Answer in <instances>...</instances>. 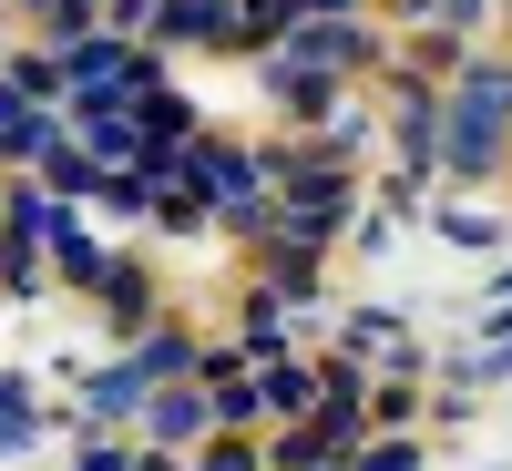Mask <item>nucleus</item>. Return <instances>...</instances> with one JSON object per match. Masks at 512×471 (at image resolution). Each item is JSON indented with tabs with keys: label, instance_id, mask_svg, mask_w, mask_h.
<instances>
[{
	"label": "nucleus",
	"instance_id": "obj_1",
	"mask_svg": "<svg viewBox=\"0 0 512 471\" xmlns=\"http://www.w3.org/2000/svg\"><path fill=\"white\" fill-rule=\"evenodd\" d=\"M502 154H512V72L472 62L461 93H451V113H441V164L451 175H492Z\"/></svg>",
	"mask_w": 512,
	"mask_h": 471
},
{
	"label": "nucleus",
	"instance_id": "obj_2",
	"mask_svg": "<svg viewBox=\"0 0 512 471\" xmlns=\"http://www.w3.org/2000/svg\"><path fill=\"white\" fill-rule=\"evenodd\" d=\"M154 62L134 52V41H113V31H82V41H62V82H72V113L82 103H113V93H134Z\"/></svg>",
	"mask_w": 512,
	"mask_h": 471
},
{
	"label": "nucleus",
	"instance_id": "obj_3",
	"mask_svg": "<svg viewBox=\"0 0 512 471\" xmlns=\"http://www.w3.org/2000/svg\"><path fill=\"white\" fill-rule=\"evenodd\" d=\"M205 410H216V390H175V379H164V400H144V431H154V451H185V441H205Z\"/></svg>",
	"mask_w": 512,
	"mask_h": 471
},
{
	"label": "nucleus",
	"instance_id": "obj_4",
	"mask_svg": "<svg viewBox=\"0 0 512 471\" xmlns=\"http://www.w3.org/2000/svg\"><path fill=\"white\" fill-rule=\"evenodd\" d=\"M103 267H113V256H103L93 236H82L72 195H62V205H52V277H72V287H103Z\"/></svg>",
	"mask_w": 512,
	"mask_h": 471
},
{
	"label": "nucleus",
	"instance_id": "obj_5",
	"mask_svg": "<svg viewBox=\"0 0 512 471\" xmlns=\"http://www.w3.org/2000/svg\"><path fill=\"white\" fill-rule=\"evenodd\" d=\"M349 359H359V369H400V379L420 369L410 328H400V318H379V308H369V318H349Z\"/></svg>",
	"mask_w": 512,
	"mask_h": 471
},
{
	"label": "nucleus",
	"instance_id": "obj_6",
	"mask_svg": "<svg viewBox=\"0 0 512 471\" xmlns=\"http://www.w3.org/2000/svg\"><path fill=\"white\" fill-rule=\"evenodd\" d=\"M441 113H451V103H431L420 82H390V134H400L410 154H441Z\"/></svg>",
	"mask_w": 512,
	"mask_h": 471
},
{
	"label": "nucleus",
	"instance_id": "obj_7",
	"mask_svg": "<svg viewBox=\"0 0 512 471\" xmlns=\"http://www.w3.org/2000/svg\"><path fill=\"white\" fill-rule=\"evenodd\" d=\"M154 400V379L134 369V359H123V369H103V379H82V410H93V420H134Z\"/></svg>",
	"mask_w": 512,
	"mask_h": 471
},
{
	"label": "nucleus",
	"instance_id": "obj_8",
	"mask_svg": "<svg viewBox=\"0 0 512 471\" xmlns=\"http://www.w3.org/2000/svg\"><path fill=\"white\" fill-rule=\"evenodd\" d=\"M134 369H144L154 390H164V379H185V369H205V349H195L185 328H144V338H134Z\"/></svg>",
	"mask_w": 512,
	"mask_h": 471
},
{
	"label": "nucleus",
	"instance_id": "obj_9",
	"mask_svg": "<svg viewBox=\"0 0 512 471\" xmlns=\"http://www.w3.org/2000/svg\"><path fill=\"white\" fill-rule=\"evenodd\" d=\"M216 11H226V0H164L154 31H164V41H226V31H216Z\"/></svg>",
	"mask_w": 512,
	"mask_h": 471
},
{
	"label": "nucleus",
	"instance_id": "obj_10",
	"mask_svg": "<svg viewBox=\"0 0 512 471\" xmlns=\"http://www.w3.org/2000/svg\"><path fill=\"white\" fill-rule=\"evenodd\" d=\"M103 308H113V328H144V267H134V256L103 267Z\"/></svg>",
	"mask_w": 512,
	"mask_h": 471
},
{
	"label": "nucleus",
	"instance_id": "obj_11",
	"mask_svg": "<svg viewBox=\"0 0 512 471\" xmlns=\"http://www.w3.org/2000/svg\"><path fill=\"white\" fill-rule=\"evenodd\" d=\"M52 144H62V134H52V113H41V103L21 93V103H11V164H41Z\"/></svg>",
	"mask_w": 512,
	"mask_h": 471
},
{
	"label": "nucleus",
	"instance_id": "obj_12",
	"mask_svg": "<svg viewBox=\"0 0 512 471\" xmlns=\"http://www.w3.org/2000/svg\"><path fill=\"white\" fill-rule=\"evenodd\" d=\"M267 410H308V420H318V369H287V359H277V369H267Z\"/></svg>",
	"mask_w": 512,
	"mask_h": 471
},
{
	"label": "nucleus",
	"instance_id": "obj_13",
	"mask_svg": "<svg viewBox=\"0 0 512 471\" xmlns=\"http://www.w3.org/2000/svg\"><path fill=\"white\" fill-rule=\"evenodd\" d=\"M441 236H451V246H492L502 216H492V205H441Z\"/></svg>",
	"mask_w": 512,
	"mask_h": 471
},
{
	"label": "nucleus",
	"instance_id": "obj_14",
	"mask_svg": "<svg viewBox=\"0 0 512 471\" xmlns=\"http://www.w3.org/2000/svg\"><path fill=\"white\" fill-rule=\"evenodd\" d=\"M0 441H11V451H31V441H41V410H31V379H11V431H0Z\"/></svg>",
	"mask_w": 512,
	"mask_h": 471
},
{
	"label": "nucleus",
	"instance_id": "obj_15",
	"mask_svg": "<svg viewBox=\"0 0 512 471\" xmlns=\"http://www.w3.org/2000/svg\"><path fill=\"white\" fill-rule=\"evenodd\" d=\"M52 82H62V62H41V52H21V62H11V93H31V103L52 93Z\"/></svg>",
	"mask_w": 512,
	"mask_h": 471
},
{
	"label": "nucleus",
	"instance_id": "obj_16",
	"mask_svg": "<svg viewBox=\"0 0 512 471\" xmlns=\"http://www.w3.org/2000/svg\"><path fill=\"white\" fill-rule=\"evenodd\" d=\"M359 471H420V451L410 441H379V451H359Z\"/></svg>",
	"mask_w": 512,
	"mask_h": 471
},
{
	"label": "nucleus",
	"instance_id": "obj_17",
	"mask_svg": "<svg viewBox=\"0 0 512 471\" xmlns=\"http://www.w3.org/2000/svg\"><path fill=\"white\" fill-rule=\"evenodd\" d=\"M205 471H256V451H246V441H216V451H205Z\"/></svg>",
	"mask_w": 512,
	"mask_h": 471
},
{
	"label": "nucleus",
	"instance_id": "obj_18",
	"mask_svg": "<svg viewBox=\"0 0 512 471\" xmlns=\"http://www.w3.org/2000/svg\"><path fill=\"white\" fill-rule=\"evenodd\" d=\"M82 471H134V461H123L113 441H82Z\"/></svg>",
	"mask_w": 512,
	"mask_h": 471
},
{
	"label": "nucleus",
	"instance_id": "obj_19",
	"mask_svg": "<svg viewBox=\"0 0 512 471\" xmlns=\"http://www.w3.org/2000/svg\"><path fill=\"white\" fill-rule=\"evenodd\" d=\"M318 11H328V21H349L359 0H297V21H318Z\"/></svg>",
	"mask_w": 512,
	"mask_h": 471
},
{
	"label": "nucleus",
	"instance_id": "obj_20",
	"mask_svg": "<svg viewBox=\"0 0 512 471\" xmlns=\"http://www.w3.org/2000/svg\"><path fill=\"white\" fill-rule=\"evenodd\" d=\"M21 11H52V0H21Z\"/></svg>",
	"mask_w": 512,
	"mask_h": 471
}]
</instances>
